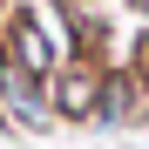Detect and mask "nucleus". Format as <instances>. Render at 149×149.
<instances>
[{"label":"nucleus","instance_id":"nucleus-2","mask_svg":"<svg viewBox=\"0 0 149 149\" xmlns=\"http://www.w3.org/2000/svg\"><path fill=\"white\" fill-rule=\"evenodd\" d=\"M14 47H20V68H41V61H47V47H41V34H34V27H20V34H14Z\"/></svg>","mask_w":149,"mask_h":149},{"label":"nucleus","instance_id":"nucleus-1","mask_svg":"<svg viewBox=\"0 0 149 149\" xmlns=\"http://www.w3.org/2000/svg\"><path fill=\"white\" fill-rule=\"evenodd\" d=\"M61 109L68 115H88L95 109V81H88V74H68V81H61Z\"/></svg>","mask_w":149,"mask_h":149}]
</instances>
